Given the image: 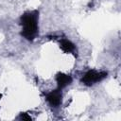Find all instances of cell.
Wrapping results in <instances>:
<instances>
[{
    "mask_svg": "<svg viewBox=\"0 0 121 121\" xmlns=\"http://www.w3.org/2000/svg\"><path fill=\"white\" fill-rule=\"evenodd\" d=\"M20 25L21 35L27 41H33L39 33V11L37 9L26 11L20 17Z\"/></svg>",
    "mask_w": 121,
    "mask_h": 121,
    "instance_id": "6da1fadb",
    "label": "cell"
},
{
    "mask_svg": "<svg viewBox=\"0 0 121 121\" xmlns=\"http://www.w3.org/2000/svg\"><path fill=\"white\" fill-rule=\"evenodd\" d=\"M46 102L53 108H58L62 101V94L61 90L57 88L56 90H52L45 94Z\"/></svg>",
    "mask_w": 121,
    "mask_h": 121,
    "instance_id": "3957f363",
    "label": "cell"
},
{
    "mask_svg": "<svg viewBox=\"0 0 121 121\" xmlns=\"http://www.w3.org/2000/svg\"><path fill=\"white\" fill-rule=\"evenodd\" d=\"M55 79H56V82H57V85H58V88L62 90L64 89L65 87H67L68 85H70L72 83V77L68 74H64V73H58L55 77Z\"/></svg>",
    "mask_w": 121,
    "mask_h": 121,
    "instance_id": "277c9868",
    "label": "cell"
},
{
    "mask_svg": "<svg viewBox=\"0 0 121 121\" xmlns=\"http://www.w3.org/2000/svg\"><path fill=\"white\" fill-rule=\"evenodd\" d=\"M108 76V73L106 71H98V70H88L81 78L80 82L85 86H93L100 81H102L104 78H106Z\"/></svg>",
    "mask_w": 121,
    "mask_h": 121,
    "instance_id": "7a4b0ae2",
    "label": "cell"
},
{
    "mask_svg": "<svg viewBox=\"0 0 121 121\" xmlns=\"http://www.w3.org/2000/svg\"><path fill=\"white\" fill-rule=\"evenodd\" d=\"M60 47L64 53H69L73 54L76 51V45L74 43H72L68 39H61L60 41Z\"/></svg>",
    "mask_w": 121,
    "mask_h": 121,
    "instance_id": "5b68a950",
    "label": "cell"
},
{
    "mask_svg": "<svg viewBox=\"0 0 121 121\" xmlns=\"http://www.w3.org/2000/svg\"><path fill=\"white\" fill-rule=\"evenodd\" d=\"M19 118L23 119V120H31V117L30 116H26V113H21Z\"/></svg>",
    "mask_w": 121,
    "mask_h": 121,
    "instance_id": "8992f818",
    "label": "cell"
},
{
    "mask_svg": "<svg viewBox=\"0 0 121 121\" xmlns=\"http://www.w3.org/2000/svg\"><path fill=\"white\" fill-rule=\"evenodd\" d=\"M1 98H2V94H0V100H1Z\"/></svg>",
    "mask_w": 121,
    "mask_h": 121,
    "instance_id": "52a82bcc",
    "label": "cell"
}]
</instances>
